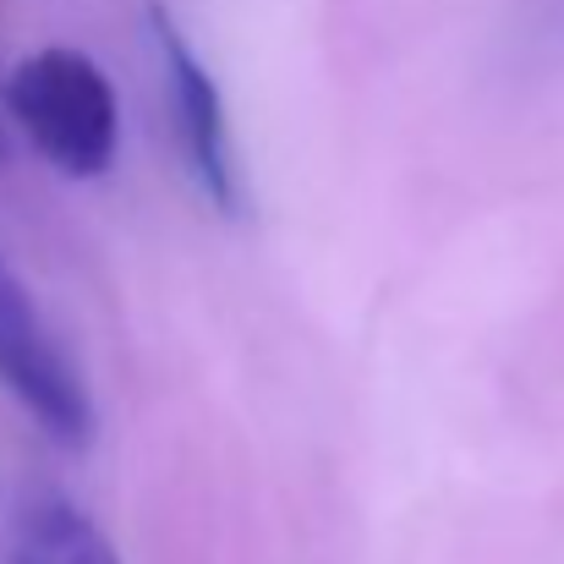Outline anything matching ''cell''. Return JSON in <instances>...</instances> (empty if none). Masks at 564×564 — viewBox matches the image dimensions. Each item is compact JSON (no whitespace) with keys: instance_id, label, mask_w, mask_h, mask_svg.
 <instances>
[{"instance_id":"cell-1","label":"cell","mask_w":564,"mask_h":564,"mask_svg":"<svg viewBox=\"0 0 564 564\" xmlns=\"http://www.w3.org/2000/svg\"><path fill=\"white\" fill-rule=\"evenodd\" d=\"M6 116L33 143V154L72 182H94L116 165L121 105L99 61L83 50L50 44L17 61L6 77Z\"/></svg>"},{"instance_id":"cell-2","label":"cell","mask_w":564,"mask_h":564,"mask_svg":"<svg viewBox=\"0 0 564 564\" xmlns=\"http://www.w3.org/2000/svg\"><path fill=\"white\" fill-rule=\"evenodd\" d=\"M0 383L55 444L66 449L94 444V422H99L94 394L77 362L66 357V346L55 340V329L44 324L39 302L28 296L22 274L6 263V252H0Z\"/></svg>"},{"instance_id":"cell-3","label":"cell","mask_w":564,"mask_h":564,"mask_svg":"<svg viewBox=\"0 0 564 564\" xmlns=\"http://www.w3.org/2000/svg\"><path fill=\"white\" fill-rule=\"evenodd\" d=\"M149 33H154V55H160V83H165V105H171L176 149L187 160L192 182L219 214H236L241 208V176H236V143H230L225 99H219L208 66L192 55V44L182 39V28L171 22L165 6H149Z\"/></svg>"},{"instance_id":"cell-4","label":"cell","mask_w":564,"mask_h":564,"mask_svg":"<svg viewBox=\"0 0 564 564\" xmlns=\"http://www.w3.org/2000/svg\"><path fill=\"white\" fill-rule=\"evenodd\" d=\"M6 564H121V554L77 505L44 499L17 521Z\"/></svg>"},{"instance_id":"cell-5","label":"cell","mask_w":564,"mask_h":564,"mask_svg":"<svg viewBox=\"0 0 564 564\" xmlns=\"http://www.w3.org/2000/svg\"><path fill=\"white\" fill-rule=\"evenodd\" d=\"M11 154V116H6V72H0V165Z\"/></svg>"}]
</instances>
